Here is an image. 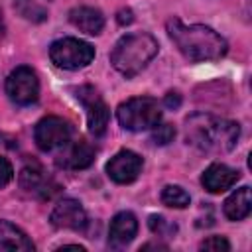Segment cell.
<instances>
[{
  "mask_svg": "<svg viewBox=\"0 0 252 252\" xmlns=\"http://www.w3.org/2000/svg\"><path fill=\"white\" fill-rule=\"evenodd\" d=\"M116 20H118V24L124 26V24H130V22L134 20V14H132V10L126 8V10H120V12H118V18H116Z\"/></svg>",
  "mask_w": 252,
  "mask_h": 252,
  "instance_id": "cell-25",
  "label": "cell"
},
{
  "mask_svg": "<svg viewBox=\"0 0 252 252\" xmlns=\"http://www.w3.org/2000/svg\"><path fill=\"white\" fill-rule=\"evenodd\" d=\"M6 94L12 102L20 106H28L39 96V81L32 67H16L6 79Z\"/></svg>",
  "mask_w": 252,
  "mask_h": 252,
  "instance_id": "cell-6",
  "label": "cell"
},
{
  "mask_svg": "<svg viewBox=\"0 0 252 252\" xmlns=\"http://www.w3.org/2000/svg\"><path fill=\"white\" fill-rule=\"evenodd\" d=\"M20 183H22L24 189L33 191V193H39V191H43L45 183H49V179L43 175V171H41L39 165H32V167L28 165L20 173Z\"/></svg>",
  "mask_w": 252,
  "mask_h": 252,
  "instance_id": "cell-17",
  "label": "cell"
},
{
  "mask_svg": "<svg viewBox=\"0 0 252 252\" xmlns=\"http://www.w3.org/2000/svg\"><path fill=\"white\" fill-rule=\"evenodd\" d=\"M238 179H240V171L224 163H211L201 175V183L209 193H222L232 185H236Z\"/></svg>",
  "mask_w": 252,
  "mask_h": 252,
  "instance_id": "cell-11",
  "label": "cell"
},
{
  "mask_svg": "<svg viewBox=\"0 0 252 252\" xmlns=\"http://www.w3.org/2000/svg\"><path fill=\"white\" fill-rule=\"evenodd\" d=\"M51 224L57 228H71V230H85L87 226V213L77 199H61L49 217Z\"/></svg>",
  "mask_w": 252,
  "mask_h": 252,
  "instance_id": "cell-10",
  "label": "cell"
},
{
  "mask_svg": "<svg viewBox=\"0 0 252 252\" xmlns=\"http://www.w3.org/2000/svg\"><path fill=\"white\" fill-rule=\"evenodd\" d=\"M175 138V128L171 124H156L154 126V132H152V142L156 146H165L169 144L171 140Z\"/></svg>",
  "mask_w": 252,
  "mask_h": 252,
  "instance_id": "cell-21",
  "label": "cell"
},
{
  "mask_svg": "<svg viewBox=\"0 0 252 252\" xmlns=\"http://www.w3.org/2000/svg\"><path fill=\"white\" fill-rule=\"evenodd\" d=\"M49 57L59 69L77 71L87 67L94 59V47L77 37H63L51 43Z\"/></svg>",
  "mask_w": 252,
  "mask_h": 252,
  "instance_id": "cell-5",
  "label": "cell"
},
{
  "mask_svg": "<svg viewBox=\"0 0 252 252\" xmlns=\"http://www.w3.org/2000/svg\"><path fill=\"white\" fill-rule=\"evenodd\" d=\"M189 201V193L179 185H165L161 191V203L171 209H185Z\"/></svg>",
  "mask_w": 252,
  "mask_h": 252,
  "instance_id": "cell-18",
  "label": "cell"
},
{
  "mask_svg": "<svg viewBox=\"0 0 252 252\" xmlns=\"http://www.w3.org/2000/svg\"><path fill=\"white\" fill-rule=\"evenodd\" d=\"M116 118L122 128L142 132L154 128L161 120V108L152 96H134L118 106Z\"/></svg>",
  "mask_w": 252,
  "mask_h": 252,
  "instance_id": "cell-4",
  "label": "cell"
},
{
  "mask_svg": "<svg viewBox=\"0 0 252 252\" xmlns=\"http://www.w3.org/2000/svg\"><path fill=\"white\" fill-rule=\"evenodd\" d=\"M142 167H144V159L136 152L122 150L106 163V175L114 183L124 185V183H132L142 173Z\"/></svg>",
  "mask_w": 252,
  "mask_h": 252,
  "instance_id": "cell-9",
  "label": "cell"
},
{
  "mask_svg": "<svg viewBox=\"0 0 252 252\" xmlns=\"http://www.w3.org/2000/svg\"><path fill=\"white\" fill-rule=\"evenodd\" d=\"M14 179V169H12V163L0 156V187H6L10 181Z\"/></svg>",
  "mask_w": 252,
  "mask_h": 252,
  "instance_id": "cell-23",
  "label": "cell"
},
{
  "mask_svg": "<svg viewBox=\"0 0 252 252\" xmlns=\"http://www.w3.org/2000/svg\"><path fill=\"white\" fill-rule=\"evenodd\" d=\"M75 93H77V98L83 102V106H85V110H87L89 132H91L94 138H100V136L106 132L108 118H110V112H108L106 102L102 100V96L98 94V91L93 89V87H89V85L79 87Z\"/></svg>",
  "mask_w": 252,
  "mask_h": 252,
  "instance_id": "cell-8",
  "label": "cell"
},
{
  "mask_svg": "<svg viewBox=\"0 0 252 252\" xmlns=\"http://www.w3.org/2000/svg\"><path fill=\"white\" fill-rule=\"evenodd\" d=\"M185 134H187V142L197 150L207 154H224L236 146L240 128L232 120L199 112L187 118Z\"/></svg>",
  "mask_w": 252,
  "mask_h": 252,
  "instance_id": "cell-2",
  "label": "cell"
},
{
  "mask_svg": "<svg viewBox=\"0 0 252 252\" xmlns=\"http://www.w3.org/2000/svg\"><path fill=\"white\" fill-rule=\"evenodd\" d=\"M148 224H150L152 232L158 234V236H171V234H175V230H177V226H175L173 222H169V220H167L165 217H161V215H152L150 220H148Z\"/></svg>",
  "mask_w": 252,
  "mask_h": 252,
  "instance_id": "cell-20",
  "label": "cell"
},
{
  "mask_svg": "<svg viewBox=\"0 0 252 252\" xmlns=\"http://www.w3.org/2000/svg\"><path fill=\"white\" fill-rule=\"evenodd\" d=\"M93 159H94V148L85 140H79L73 144L67 142L63 146V154L59 156L57 163L67 169H85L93 163Z\"/></svg>",
  "mask_w": 252,
  "mask_h": 252,
  "instance_id": "cell-13",
  "label": "cell"
},
{
  "mask_svg": "<svg viewBox=\"0 0 252 252\" xmlns=\"http://www.w3.org/2000/svg\"><path fill=\"white\" fill-rule=\"evenodd\" d=\"M179 104H181V94H179V93H167V94H165V106L177 108Z\"/></svg>",
  "mask_w": 252,
  "mask_h": 252,
  "instance_id": "cell-24",
  "label": "cell"
},
{
  "mask_svg": "<svg viewBox=\"0 0 252 252\" xmlns=\"http://www.w3.org/2000/svg\"><path fill=\"white\" fill-rule=\"evenodd\" d=\"M14 8L18 10V14L30 22H43L47 18V12L43 6H39L35 0H14Z\"/></svg>",
  "mask_w": 252,
  "mask_h": 252,
  "instance_id": "cell-19",
  "label": "cell"
},
{
  "mask_svg": "<svg viewBox=\"0 0 252 252\" xmlns=\"http://www.w3.org/2000/svg\"><path fill=\"white\" fill-rule=\"evenodd\" d=\"M167 33L177 49L189 61H215L226 55L228 45L213 28L191 24L185 26L181 20L171 18L167 22Z\"/></svg>",
  "mask_w": 252,
  "mask_h": 252,
  "instance_id": "cell-1",
  "label": "cell"
},
{
  "mask_svg": "<svg viewBox=\"0 0 252 252\" xmlns=\"http://www.w3.org/2000/svg\"><path fill=\"white\" fill-rule=\"evenodd\" d=\"M156 55H158V41L146 32H136L122 35L116 41L110 53V63L124 77H134Z\"/></svg>",
  "mask_w": 252,
  "mask_h": 252,
  "instance_id": "cell-3",
  "label": "cell"
},
{
  "mask_svg": "<svg viewBox=\"0 0 252 252\" xmlns=\"http://www.w3.org/2000/svg\"><path fill=\"white\" fill-rule=\"evenodd\" d=\"M69 20H71V24L79 32H85L89 35H96L104 28V16H102V12L96 10V8H91V6L73 8L69 12Z\"/></svg>",
  "mask_w": 252,
  "mask_h": 252,
  "instance_id": "cell-15",
  "label": "cell"
},
{
  "mask_svg": "<svg viewBox=\"0 0 252 252\" xmlns=\"http://www.w3.org/2000/svg\"><path fill=\"white\" fill-rule=\"evenodd\" d=\"M224 217L228 220H242L250 215L252 211V197H250V187H240L236 189L222 205Z\"/></svg>",
  "mask_w": 252,
  "mask_h": 252,
  "instance_id": "cell-16",
  "label": "cell"
},
{
  "mask_svg": "<svg viewBox=\"0 0 252 252\" xmlns=\"http://www.w3.org/2000/svg\"><path fill=\"white\" fill-rule=\"evenodd\" d=\"M201 250H213V252H228L230 250V244L224 236H209L207 240L201 242L199 246Z\"/></svg>",
  "mask_w": 252,
  "mask_h": 252,
  "instance_id": "cell-22",
  "label": "cell"
},
{
  "mask_svg": "<svg viewBox=\"0 0 252 252\" xmlns=\"http://www.w3.org/2000/svg\"><path fill=\"white\" fill-rule=\"evenodd\" d=\"M35 246L28 234L8 220H0V252H32Z\"/></svg>",
  "mask_w": 252,
  "mask_h": 252,
  "instance_id": "cell-14",
  "label": "cell"
},
{
  "mask_svg": "<svg viewBox=\"0 0 252 252\" xmlns=\"http://www.w3.org/2000/svg\"><path fill=\"white\" fill-rule=\"evenodd\" d=\"M33 138L41 152H55L71 140V126L59 116H45L35 124Z\"/></svg>",
  "mask_w": 252,
  "mask_h": 252,
  "instance_id": "cell-7",
  "label": "cell"
},
{
  "mask_svg": "<svg viewBox=\"0 0 252 252\" xmlns=\"http://www.w3.org/2000/svg\"><path fill=\"white\" fill-rule=\"evenodd\" d=\"M138 232V220L130 211H122L112 217L110 228H108V244L114 248L126 246L134 240Z\"/></svg>",
  "mask_w": 252,
  "mask_h": 252,
  "instance_id": "cell-12",
  "label": "cell"
},
{
  "mask_svg": "<svg viewBox=\"0 0 252 252\" xmlns=\"http://www.w3.org/2000/svg\"><path fill=\"white\" fill-rule=\"evenodd\" d=\"M4 35V18H2V12H0V39Z\"/></svg>",
  "mask_w": 252,
  "mask_h": 252,
  "instance_id": "cell-26",
  "label": "cell"
}]
</instances>
